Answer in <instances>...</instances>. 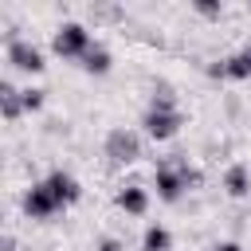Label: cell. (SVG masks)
<instances>
[{
    "label": "cell",
    "instance_id": "1",
    "mask_svg": "<svg viewBox=\"0 0 251 251\" xmlns=\"http://www.w3.org/2000/svg\"><path fill=\"white\" fill-rule=\"evenodd\" d=\"M188 161H184V153H173V157H165L161 165H157V173H153V184H157V196L161 200H169V204H176L180 196H184V188H188Z\"/></svg>",
    "mask_w": 251,
    "mask_h": 251
},
{
    "label": "cell",
    "instance_id": "2",
    "mask_svg": "<svg viewBox=\"0 0 251 251\" xmlns=\"http://www.w3.org/2000/svg\"><path fill=\"white\" fill-rule=\"evenodd\" d=\"M51 47H55V55H63V59H78V63H82V55L94 47V39H90V31H86L82 24H59Z\"/></svg>",
    "mask_w": 251,
    "mask_h": 251
},
{
    "label": "cell",
    "instance_id": "3",
    "mask_svg": "<svg viewBox=\"0 0 251 251\" xmlns=\"http://www.w3.org/2000/svg\"><path fill=\"white\" fill-rule=\"evenodd\" d=\"M106 157L114 161V165H133L137 157H141V137L133 133V129H110L106 133Z\"/></svg>",
    "mask_w": 251,
    "mask_h": 251
},
{
    "label": "cell",
    "instance_id": "4",
    "mask_svg": "<svg viewBox=\"0 0 251 251\" xmlns=\"http://www.w3.org/2000/svg\"><path fill=\"white\" fill-rule=\"evenodd\" d=\"M63 204H59V196L47 188V180H39V184H31L27 192H24V212L31 216V220H47V216H55Z\"/></svg>",
    "mask_w": 251,
    "mask_h": 251
},
{
    "label": "cell",
    "instance_id": "5",
    "mask_svg": "<svg viewBox=\"0 0 251 251\" xmlns=\"http://www.w3.org/2000/svg\"><path fill=\"white\" fill-rule=\"evenodd\" d=\"M8 63L16 67V71H27V75H39L47 63H43V51L35 47V43H27V39H16V43H8Z\"/></svg>",
    "mask_w": 251,
    "mask_h": 251
},
{
    "label": "cell",
    "instance_id": "6",
    "mask_svg": "<svg viewBox=\"0 0 251 251\" xmlns=\"http://www.w3.org/2000/svg\"><path fill=\"white\" fill-rule=\"evenodd\" d=\"M141 126H145V133H149L153 141H169V137L180 129V114H176V110H145Z\"/></svg>",
    "mask_w": 251,
    "mask_h": 251
},
{
    "label": "cell",
    "instance_id": "7",
    "mask_svg": "<svg viewBox=\"0 0 251 251\" xmlns=\"http://www.w3.org/2000/svg\"><path fill=\"white\" fill-rule=\"evenodd\" d=\"M43 180H47V188H51V192L59 196V204H75V200H78V180H75L71 173L55 169V173H47Z\"/></svg>",
    "mask_w": 251,
    "mask_h": 251
},
{
    "label": "cell",
    "instance_id": "8",
    "mask_svg": "<svg viewBox=\"0 0 251 251\" xmlns=\"http://www.w3.org/2000/svg\"><path fill=\"white\" fill-rule=\"evenodd\" d=\"M118 208H122L126 216H141V212L149 208V196H145V188H141V184H126V188L118 192Z\"/></svg>",
    "mask_w": 251,
    "mask_h": 251
},
{
    "label": "cell",
    "instance_id": "9",
    "mask_svg": "<svg viewBox=\"0 0 251 251\" xmlns=\"http://www.w3.org/2000/svg\"><path fill=\"white\" fill-rule=\"evenodd\" d=\"M224 188H227V196H247L251 192V173H247V165H231L227 173H224Z\"/></svg>",
    "mask_w": 251,
    "mask_h": 251
},
{
    "label": "cell",
    "instance_id": "10",
    "mask_svg": "<svg viewBox=\"0 0 251 251\" xmlns=\"http://www.w3.org/2000/svg\"><path fill=\"white\" fill-rule=\"evenodd\" d=\"M0 110H4V118H8V122H16V118L24 114V102H20V90H16V86H12L8 78L0 82Z\"/></svg>",
    "mask_w": 251,
    "mask_h": 251
},
{
    "label": "cell",
    "instance_id": "11",
    "mask_svg": "<svg viewBox=\"0 0 251 251\" xmlns=\"http://www.w3.org/2000/svg\"><path fill=\"white\" fill-rule=\"evenodd\" d=\"M224 75H227V78H251V43H247L239 55L224 59Z\"/></svg>",
    "mask_w": 251,
    "mask_h": 251
},
{
    "label": "cell",
    "instance_id": "12",
    "mask_svg": "<svg viewBox=\"0 0 251 251\" xmlns=\"http://www.w3.org/2000/svg\"><path fill=\"white\" fill-rule=\"evenodd\" d=\"M82 71H90V75H106V71H110V51H106L102 43H94V47L82 55Z\"/></svg>",
    "mask_w": 251,
    "mask_h": 251
},
{
    "label": "cell",
    "instance_id": "13",
    "mask_svg": "<svg viewBox=\"0 0 251 251\" xmlns=\"http://www.w3.org/2000/svg\"><path fill=\"white\" fill-rule=\"evenodd\" d=\"M173 247V235H169V227H161V224H153V227H145V239H141V251H169Z\"/></svg>",
    "mask_w": 251,
    "mask_h": 251
},
{
    "label": "cell",
    "instance_id": "14",
    "mask_svg": "<svg viewBox=\"0 0 251 251\" xmlns=\"http://www.w3.org/2000/svg\"><path fill=\"white\" fill-rule=\"evenodd\" d=\"M90 20H98V24H118V20H126V8H118V4H90Z\"/></svg>",
    "mask_w": 251,
    "mask_h": 251
},
{
    "label": "cell",
    "instance_id": "15",
    "mask_svg": "<svg viewBox=\"0 0 251 251\" xmlns=\"http://www.w3.org/2000/svg\"><path fill=\"white\" fill-rule=\"evenodd\" d=\"M149 110H176V98H173L169 82H153V106Z\"/></svg>",
    "mask_w": 251,
    "mask_h": 251
},
{
    "label": "cell",
    "instance_id": "16",
    "mask_svg": "<svg viewBox=\"0 0 251 251\" xmlns=\"http://www.w3.org/2000/svg\"><path fill=\"white\" fill-rule=\"evenodd\" d=\"M20 102H24V110L31 114V110H39V106H43V90L27 86V90H20Z\"/></svg>",
    "mask_w": 251,
    "mask_h": 251
},
{
    "label": "cell",
    "instance_id": "17",
    "mask_svg": "<svg viewBox=\"0 0 251 251\" xmlns=\"http://www.w3.org/2000/svg\"><path fill=\"white\" fill-rule=\"evenodd\" d=\"M192 8H196L200 16H208V20H220V16H224V8H220V4H192Z\"/></svg>",
    "mask_w": 251,
    "mask_h": 251
},
{
    "label": "cell",
    "instance_id": "18",
    "mask_svg": "<svg viewBox=\"0 0 251 251\" xmlns=\"http://www.w3.org/2000/svg\"><path fill=\"white\" fill-rule=\"evenodd\" d=\"M98 251H126V247H122V239L106 235V239H98Z\"/></svg>",
    "mask_w": 251,
    "mask_h": 251
},
{
    "label": "cell",
    "instance_id": "19",
    "mask_svg": "<svg viewBox=\"0 0 251 251\" xmlns=\"http://www.w3.org/2000/svg\"><path fill=\"white\" fill-rule=\"evenodd\" d=\"M212 251H243V247H239V243H235V239H227V243H216V247H212Z\"/></svg>",
    "mask_w": 251,
    "mask_h": 251
},
{
    "label": "cell",
    "instance_id": "20",
    "mask_svg": "<svg viewBox=\"0 0 251 251\" xmlns=\"http://www.w3.org/2000/svg\"><path fill=\"white\" fill-rule=\"evenodd\" d=\"M4 251H16V235L12 231H4Z\"/></svg>",
    "mask_w": 251,
    "mask_h": 251
},
{
    "label": "cell",
    "instance_id": "21",
    "mask_svg": "<svg viewBox=\"0 0 251 251\" xmlns=\"http://www.w3.org/2000/svg\"><path fill=\"white\" fill-rule=\"evenodd\" d=\"M247 8H251V4H247Z\"/></svg>",
    "mask_w": 251,
    "mask_h": 251
}]
</instances>
